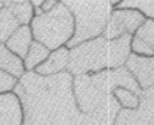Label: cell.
Segmentation results:
<instances>
[{"label": "cell", "instance_id": "6da1fadb", "mask_svg": "<svg viewBox=\"0 0 154 125\" xmlns=\"http://www.w3.org/2000/svg\"><path fill=\"white\" fill-rule=\"evenodd\" d=\"M72 81L68 71L51 77L26 72L14 90L23 109V125H96L78 109Z\"/></svg>", "mask_w": 154, "mask_h": 125}, {"label": "cell", "instance_id": "7a4b0ae2", "mask_svg": "<svg viewBox=\"0 0 154 125\" xmlns=\"http://www.w3.org/2000/svg\"><path fill=\"white\" fill-rule=\"evenodd\" d=\"M131 38L125 35L117 39L98 37L69 50L67 71L72 77L93 75L123 67L131 54Z\"/></svg>", "mask_w": 154, "mask_h": 125}, {"label": "cell", "instance_id": "3957f363", "mask_svg": "<svg viewBox=\"0 0 154 125\" xmlns=\"http://www.w3.org/2000/svg\"><path fill=\"white\" fill-rule=\"evenodd\" d=\"M74 17L75 31L67 47L101 37L115 2L112 0H68L63 1Z\"/></svg>", "mask_w": 154, "mask_h": 125}, {"label": "cell", "instance_id": "277c9868", "mask_svg": "<svg viewBox=\"0 0 154 125\" xmlns=\"http://www.w3.org/2000/svg\"><path fill=\"white\" fill-rule=\"evenodd\" d=\"M72 92L78 109L96 125H114L121 106L113 94L105 93L97 87L90 75L74 77Z\"/></svg>", "mask_w": 154, "mask_h": 125}, {"label": "cell", "instance_id": "5b68a950", "mask_svg": "<svg viewBox=\"0 0 154 125\" xmlns=\"http://www.w3.org/2000/svg\"><path fill=\"white\" fill-rule=\"evenodd\" d=\"M33 40L50 50L67 46L75 31L74 17L63 1H58L52 11L35 16L30 23Z\"/></svg>", "mask_w": 154, "mask_h": 125}, {"label": "cell", "instance_id": "8992f818", "mask_svg": "<svg viewBox=\"0 0 154 125\" xmlns=\"http://www.w3.org/2000/svg\"><path fill=\"white\" fill-rule=\"evenodd\" d=\"M146 21V17L137 9L114 8L103 31L106 39H117L125 35L134 36Z\"/></svg>", "mask_w": 154, "mask_h": 125}, {"label": "cell", "instance_id": "52a82bcc", "mask_svg": "<svg viewBox=\"0 0 154 125\" xmlns=\"http://www.w3.org/2000/svg\"><path fill=\"white\" fill-rule=\"evenodd\" d=\"M91 81L100 91L105 93L113 94L116 88H127L134 93L140 95L141 91L135 78L130 74L125 66L117 69L105 70L98 74L90 75Z\"/></svg>", "mask_w": 154, "mask_h": 125}, {"label": "cell", "instance_id": "ba28073f", "mask_svg": "<svg viewBox=\"0 0 154 125\" xmlns=\"http://www.w3.org/2000/svg\"><path fill=\"white\" fill-rule=\"evenodd\" d=\"M124 66L135 78L141 92L154 88V56H140L131 53Z\"/></svg>", "mask_w": 154, "mask_h": 125}, {"label": "cell", "instance_id": "9c48e42d", "mask_svg": "<svg viewBox=\"0 0 154 125\" xmlns=\"http://www.w3.org/2000/svg\"><path fill=\"white\" fill-rule=\"evenodd\" d=\"M131 53L140 56H154V21L146 19L131 38Z\"/></svg>", "mask_w": 154, "mask_h": 125}, {"label": "cell", "instance_id": "30bf717a", "mask_svg": "<svg viewBox=\"0 0 154 125\" xmlns=\"http://www.w3.org/2000/svg\"><path fill=\"white\" fill-rule=\"evenodd\" d=\"M23 109L17 95H0V125H23Z\"/></svg>", "mask_w": 154, "mask_h": 125}, {"label": "cell", "instance_id": "8fae6325", "mask_svg": "<svg viewBox=\"0 0 154 125\" xmlns=\"http://www.w3.org/2000/svg\"><path fill=\"white\" fill-rule=\"evenodd\" d=\"M69 66V48L67 46L58 50H51L48 57L39 67L35 69V72L43 77H51L67 71Z\"/></svg>", "mask_w": 154, "mask_h": 125}, {"label": "cell", "instance_id": "7c38bea8", "mask_svg": "<svg viewBox=\"0 0 154 125\" xmlns=\"http://www.w3.org/2000/svg\"><path fill=\"white\" fill-rule=\"evenodd\" d=\"M32 41H33V36L30 25H21L13 32V35L7 39V41L4 45L11 52H13L14 54H16L23 60L31 46Z\"/></svg>", "mask_w": 154, "mask_h": 125}, {"label": "cell", "instance_id": "4fadbf2b", "mask_svg": "<svg viewBox=\"0 0 154 125\" xmlns=\"http://www.w3.org/2000/svg\"><path fill=\"white\" fill-rule=\"evenodd\" d=\"M0 70L17 79H21L26 72L23 60L11 52L4 44H0Z\"/></svg>", "mask_w": 154, "mask_h": 125}, {"label": "cell", "instance_id": "5bb4252c", "mask_svg": "<svg viewBox=\"0 0 154 125\" xmlns=\"http://www.w3.org/2000/svg\"><path fill=\"white\" fill-rule=\"evenodd\" d=\"M50 53H51V50L47 47H45L44 45L38 43V41L33 40L26 55L23 59V63H24V68H26V72L35 71V69L39 67L48 57Z\"/></svg>", "mask_w": 154, "mask_h": 125}, {"label": "cell", "instance_id": "9a60e30c", "mask_svg": "<svg viewBox=\"0 0 154 125\" xmlns=\"http://www.w3.org/2000/svg\"><path fill=\"white\" fill-rule=\"evenodd\" d=\"M139 106L137 108L141 125H154V88L143 91L139 95Z\"/></svg>", "mask_w": 154, "mask_h": 125}, {"label": "cell", "instance_id": "2e32d148", "mask_svg": "<svg viewBox=\"0 0 154 125\" xmlns=\"http://www.w3.org/2000/svg\"><path fill=\"white\" fill-rule=\"evenodd\" d=\"M5 6L12 12L21 25H30L35 17L31 1H5Z\"/></svg>", "mask_w": 154, "mask_h": 125}, {"label": "cell", "instance_id": "e0dca14e", "mask_svg": "<svg viewBox=\"0 0 154 125\" xmlns=\"http://www.w3.org/2000/svg\"><path fill=\"white\" fill-rule=\"evenodd\" d=\"M21 26L12 12L4 6L0 9V44H5L13 32Z\"/></svg>", "mask_w": 154, "mask_h": 125}, {"label": "cell", "instance_id": "ac0fdd59", "mask_svg": "<svg viewBox=\"0 0 154 125\" xmlns=\"http://www.w3.org/2000/svg\"><path fill=\"white\" fill-rule=\"evenodd\" d=\"M114 8H129L137 9L148 20L154 21V0H139V1H119L115 2Z\"/></svg>", "mask_w": 154, "mask_h": 125}, {"label": "cell", "instance_id": "d6986e66", "mask_svg": "<svg viewBox=\"0 0 154 125\" xmlns=\"http://www.w3.org/2000/svg\"><path fill=\"white\" fill-rule=\"evenodd\" d=\"M113 95L121 106V109H137L140 102L139 94L134 93L127 88H116Z\"/></svg>", "mask_w": 154, "mask_h": 125}, {"label": "cell", "instance_id": "ffe728a7", "mask_svg": "<svg viewBox=\"0 0 154 125\" xmlns=\"http://www.w3.org/2000/svg\"><path fill=\"white\" fill-rule=\"evenodd\" d=\"M17 84H19L17 78L0 70V95L13 93Z\"/></svg>", "mask_w": 154, "mask_h": 125}, {"label": "cell", "instance_id": "44dd1931", "mask_svg": "<svg viewBox=\"0 0 154 125\" xmlns=\"http://www.w3.org/2000/svg\"><path fill=\"white\" fill-rule=\"evenodd\" d=\"M57 4H58V1H54V0H43V2L40 5V9L43 13H47L57 6Z\"/></svg>", "mask_w": 154, "mask_h": 125}]
</instances>
